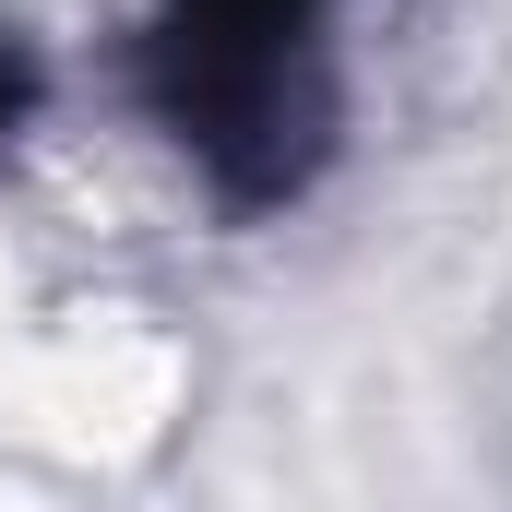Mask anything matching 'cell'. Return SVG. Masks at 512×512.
I'll use <instances>...</instances> for the list:
<instances>
[{"instance_id": "cell-2", "label": "cell", "mask_w": 512, "mask_h": 512, "mask_svg": "<svg viewBox=\"0 0 512 512\" xmlns=\"http://www.w3.org/2000/svg\"><path fill=\"white\" fill-rule=\"evenodd\" d=\"M155 24H191V36H310L322 0H155Z\"/></svg>"}, {"instance_id": "cell-1", "label": "cell", "mask_w": 512, "mask_h": 512, "mask_svg": "<svg viewBox=\"0 0 512 512\" xmlns=\"http://www.w3.org/2000/svg\"><path fill=\"white\" fill-rule=\"evenodd\" d=\"M155 131L239 203H298L322 143H334V72L310 36H191V24H155L143 60H131Z\"/></svg>"}, {"instance_id": "cell-3", "label": "cell", "mask_w": 512, "mask_h": 512, "mask_svg": "<svg viewBox=\"0 0 512 512\" xmlns=\"http://www.w3.org/2000/svg\"><path fill=\"white\" fill-rule=\"evenodd\" d=\"M36 108H48V60H36V48H24L12 24H0V143L36 120Z\"/></svg>"}]
</instances>
